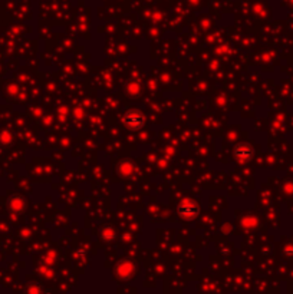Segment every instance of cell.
I'll return each mask as SVG.
<instances>
[{
	"instance_id": "1",
	"label": "cell",
	"mask_w": 293,
	"mask_h": 294,
	"mask_svg": "<svg viewBox=\"0 0 293 294\" xmlns=\"http://www.w3.org/2000/svg\"><path fill=\"white\" fill-rule=\"evenodd\" d=\"M124 124L127 125V128L137 131L144 127V115L137 111V109H131L125 113L124 116Z\"/></svg>"
},
{
	"instance_id": "2",
	"label": "cell",
	"mask_w": 293,
	"mask_h": 294,
	"mask_svg": "<svg viewBox=\"0 0 293 294\" xmlns=\"http://www.w3.org/2000/svg\"><path fill=\"white\" fill-rule=\"evenodd\" d=\"M178 211H180V215H183L184 218H193L199 214V208L191 203H185L183 205H180Z\"/></svg>"
},
{
	"instance_id": "3",
	"label": "cell",
	"mask_w": 293,
	"mask_h": 294,
	"mask_svg": "<svg viewBox=\"0 0 293 294\" xmlns=\"http://www.w3.org/2000/svg\"><path fill=\"white\" fill-rule=\"evenodd\" d=\"M236 155L240 157V158H249L252 155V151L247 146H245V145H240L239 148L236 150Z\"/></svg>"
}]
</instances>
